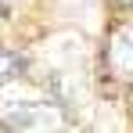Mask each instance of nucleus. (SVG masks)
I'll return each mask as SVG.
<instances>
[{
    "mask_svg": "<svg viewBox=\"0 0 133 133\" xmlns=\"http://www.w3.org/2000/svg\"><path fill=\"white\" fill-rule=\"evenodd\" d=\"M108 65H111V72H115L119 79L133 83V29L130 25H122V29L111 36V43H108Z\"/></svg>",
    "mask_w": 133,
    "mask_h": 133,
    "instance_id": "f03ea898",
    "label": "nucleus"
},
{
    "mask_svg": "<svg viewBox=\"0 0 133 133\" xmlns=\"http://www.w3.org/2000/svg\"><path fill=\"white\" fill-rule=\"evenodd\" d=\"M25 68V58L22 54H15V50H7V47H0V83H11V79H18Z\"/></svg>",
    "mask_w": 133,
    "mask_h": 133,
    "instance_id": "7ed1b4c3",
    "label": "nucleus"
},
{
    "mask_svg": "<svg viewBox=\"0 0 133 133\" xmlns=\"http://www.w3.org/2000/svg\"><path fill=\"white\" fill-rule=\"evenodd\" d=\"M0 122L11 133H61L65 111L50 101H29V104H15L11 111H4Z\"/></svg>",
    "mask_w": 133,
    "mask_h": 133,
    "instance_id": "f257e3e1",
    "label": "nucleus"
},
{
    "mask_svg": "<svg viewBox=\"0 0 133 133\" xmlns=\"http://www.w3.org/2000/svg\"><path fill=\"white\" fill-rule=\"evenodd\" d=\"M0 4H11V0H0Z\"/></svg>",
    "mask_w": 133,
    "mask_h": 133,
    "instance_id": "20e7f679",
    "label": "nucleus"
},
{
    "mask_svg": "<svg viewBox=\"0 0 133 133\" xmlns=\"http://www.w3.org/2000/svg\"><path fill=\"white\" fill-rule=\"evenodd\" d=\"M122 4H133V0H122Z\"/></svg>",
    "mask_w": 133,
    "mask_h": 133,
    "instance_id": "39448f33",
    "label": "nucleus"
}]
</instances>
